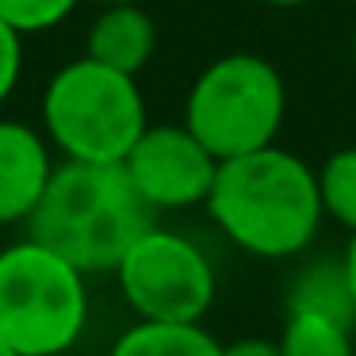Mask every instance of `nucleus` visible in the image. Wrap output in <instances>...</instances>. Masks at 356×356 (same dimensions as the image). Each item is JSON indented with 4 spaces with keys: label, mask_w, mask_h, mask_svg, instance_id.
I'll list each match as a JSON object with an SVG mask.
<instances>
[{
    "label": "nucleus",
    "mask_w": 356,
    "mask_h": 356,
    "mask_svg": "<svg viewBox=\"0 0 356 356\" xmlns=\"http://www.w3.org/2000/svg\"><path fill=\"white\" fill-rule=\"evenodd\" d=\"M50 146L24 119H0V226L27 222L47 192Z\"/></svg>",
    "instance_id": "8"
},
{
    "label": "nucleus",
    "mask_w": 356,
    "mask_h": 356,
    "mask_svg": "<svg viewBox=\"0 0 356 356\" xmlns=\"http://www.w3.org/2000/svg\"><path fill=\"white\" fill-rule=\"evenodd\" d=\"M157 47V27L138 4H104L88 31V58L111 65L119 73L138 77L146 62L154 58Z\"/></svg>",
    "instance_id": "9"
},
{
    "label": "nucleus",
    "mask_w": 356,
    "mask_h": 356,
    "mask_svg": "<svg viewBox=\"0 0 356 356\" xmlns=\"http://www.w3.org/2000/svg\"><path fill=\"white\" fill-rule=\"evenodd\" d=\"M280 356H353L356 333L348 322L310 310H287L284 333H280Z\"/></svg>",
    "instance_id": "12"
},
{
    "label": "nucleus",
    "mask_w": 356,
    "mask_h": 356,
    "mask_svg": "<svg viewBox=\"0 0 356 356\" xmlns=\"http://www.w3.org/2000/svg\"><path fill=\"white\" fill-rule=\"evenodd\" d=\"M108 356H222V345L200 322H142L111 345Z\"/></svg>",
    "instance_id": "10"
},
{
    "label": "nucleus",
    "mask_w": 356,
    "mask_h": 356,
    "mask_svg": "<svg viewBox=\"0 0 356 356\" xmlns=\"http://www.w3.org/2000/svg\"><path fill=\"white\" fill-rule=\"evenodd\" d=\"M0 356H19V353H16V348H12L4 337H0Z\"/></svg>",
    "instance_id": "19"
},
{
    "label": "nucleus",
    "mask_w": 356,
    "mask_h": 356,
    "mask_svg": "<svg viewBox=\"0 0 356 356\" xmlns=\"http://www.w3.org/2000/svg\"><path fill=\"white\" fill-rule=\"evenodd\" d=\"M154 226V207L138 195L123 165L65 161L54 169L27 230L85 276L115 272L127 249Z\"/></svg>",
    "instance_id": "2"
},
{
    "label": "nucleus",
    "mask_w": 356,
    "mask_h": 356,
    "mask_svg": "<svg viewBox=\"0 0 356 356\" xmlns=\"http://www.w3.org/2000/svg\"><path fill=\"white\" fill-rule=\"evenodd\" d=\"M42 127L65 161L123 165L149 119L138 81L85 54L50 77L42 92Z\"/></svg>",
    "instance_id": "3"
},
{
    "label": "nucleus",
    "mask_w": 356,
    "mask_h": 356,
    "mask_svg": "<svg viewBox=\"0 0 356 356\" xmlns=\"http://www.w3.org/2000/svg\"><path fill=\"white\" fill-rule=\"evenodd\" d=\"M123 169L154 211H180L207 203L218 157L184 123H154L138 134Z\"/></svg>",
    "instance_id": "7"
},
{
    "label": "nucleus",
    "mask_w": 356,
    "mask_h": 356,
    "mask_svg": "<svg viewBox=\"0 0 356 356\" xmlns=\"http://www.w3.org/2000/svg\"><path fill=\"white\" fill-rule=\"evenodd\" d=\"M287 115L280 70L261 54H222L195 77L184 127L218 157H241L276 142Z\"/></svg>",
    "instance_id": "5"
},
{
    "label": "nucleus",
    "mask_w": 356,
    "mask_h": 356,
    "mask_svg": "<svg viewBox=\"0 0 356 356\" xmlns=\"http://www.w3.org/2000/svg\"><path fill=\"white\" fill-rule=\"evenodd\" d=\"M85 272L42 241L0 249V337L19 356H62L88 325Z\"/></svg>",
    "instance_id": "4"
},
{
    "label": "nucleus",
    "mask_w": 356,
    "mask_h": 356,
    "mask_svg": "<svg viewBox=\"0 0 356 356\" xmlns=\"http://www.w3.org/2000/svg\"><path fill=\"white\" fill-rule=\"evenodd\" d=\"M119 291L142 322H200L215 302V268L184 234L149 226L119 261Z\"/></svg>",
    "instance_id": "6"
},
{
    "label": "nucleus",
    "mask_w": 356,
    "mask_h": 356,
    "mask_svg": "<svg viewBox=\"0 0 356 356\" xmlns=\"http://www.w3.org/2000/svg\"><path fill=\"white\" fill-rule=\"evenodd\" d=\"M287 310H310V314H330L337 322H356V302L348 291V276L341 261H318L299 272L287 295Z\"/></svg>",
    "instance_id": "11"
},
{
    "label": "nucleus",
    "mask_w": 356,
    "mask_h": 356,
    "mask_svg": "<svg viewBox=\"0 0 356 356\" xmlns=\"http://www.w3.org/2000/svg\"><path fill=\"white\" fill-rule=\"evenodd\" d=\"M268 8H299V4H310V0H261Z\"/></svg>",
    "instance_id": "18"
},
{
    "label": "nucleus",
    "mask_w": 356,
    "mask_h": 356,
    "mask_svg": "<svg viewBox=\"0 0 356 356\" xmlns=\"http://www.w3.org/2000/svg\"><path fill=\"white\" fill-rule=\"evenodd\" d=\"M318 192H322V211L348 234L356 230V146H345L325 157L318 172Z\"/></svg>",
    "instance_id": "13"
},
{
    "label": "nucleus",
    "mask_w": 356,
    "mask_h": 356,
    "mask_svg": "<svg viewBox=\"0 0 356 356\" xmlns=\"http://www.w3.org/2000/svg\"><path fill=\"white\" fill-rule=\"evenodd\" d=\"M19 70H24V35L0 19V104L16 92Z\"/></svg>",
    "instance_id": "15"
},
{
    "label": "nucleus",
    "mask_w": 356,
    "mask_h": 356,
    "mask_svg": "<svg viewBox=\"0 0 356 356\" xmlns=\"http://www.w3.org/2000/svg\"><path fill=\"white\" fill-rule=\"evenodd\" d=\"M353 356H356V353H353Z\"/></svg>",
    "instance_id": "22"
},
{
    "label": "nucleus",
    "mask_w": 356,
    "mask_h": 356,
    "mask_svg": "<svg viewBox=\"0 0 356 356\" xmlns=\"http://www.w3.org/2000/svg\"><path fill=\"white\" fill-rule=\"evenodd\" d=\"M353 62H356V31H353Z\"/></svg>",
    "instance_id": "21"
},
{
    "label": "nucleus",
    "mask_w": 356,
    "mask_h": 356,
    "mask_svg": "<svg viewBox=\"0 0 356 356\" xmlns=\"http://www.w3.org/2000/svg\"><path fill=\"white\" fill-rule=\"evenodd\" d=\"M207 211L241 253L261 261L302 253L325 218L318 172L276 142L218 161Z\"/></svg>",
    "instance_id": "1"
},
{
    "label": "nucleus",
    "mask_w": 356,
    "mask_h": 356,
    "mask_svg": "<svg viewBox=\"0 0 356 356\" xmlns=\"http://www.w3.org/2000/svg\"><path fill=\"white\" fill-rule=\"evenodd\" d=\"M81 0H0V19L19 35H39L73 16Z\"/></svg>",
    "instance_id": "14"
},
{
    "label": "nucleus",
    "mask_w": 356,
    "mask_h": 356,
    "mask_svg": "<svg viewBox=\"0 0 356 356\" xmlns=\"http://www.w3.org/2000/svg\"><path fill=\"white\" fill-rule=\"evenodd\" d=\"M341 264H345L348 291H353V302H356V230H353V238H348V249H345V257H341Z\"/></svg>",
    "instance_id": "17"
},
{
    "label": "nucleus",
    "mask_w": 356,
    "mask_h": 356,
    "mask_svg": "<svg viewBox=\"0 0 356 356\" xmlns=\"http://www.w3.org/2000/svg\"><path fill=\"white\" fill-rule=\"evenodd\" d=\"M222 356H280V345L264 337H241L234 345H222Z\"/></svg>",
    "instance_id": "16"
},
{
    "label": "nucleus",
    "mask_w": 356,
    "mask_h": 356,
    "mask_svg": "<svg viewBox=\"0 0 356 356\" xmlns=\"http://www.w3.org/2000/svg\"><path fill=\"white\" fill-rule=\"evenodd\" d=\"M100 4H134V0H100Z\"/></svg>",
    "instance_id": "20"
}]
</instances>
